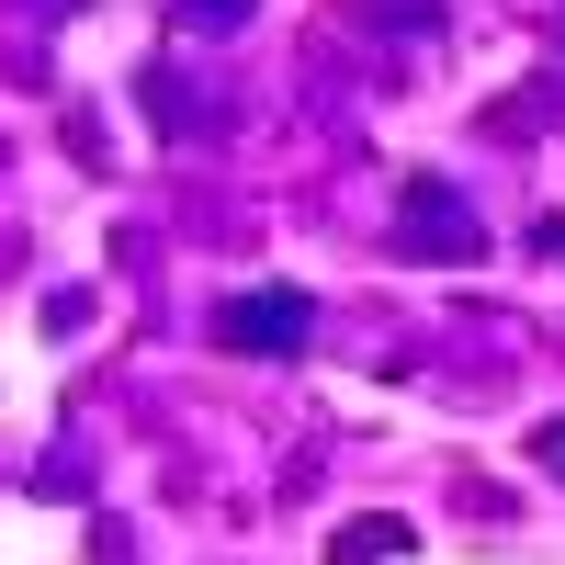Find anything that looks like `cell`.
<instances>
[{
	"mask_svg": "<svg viewBox=\"0 0 565 565\" xmlns=\"http://www.w3.org/2000/svg\"><path fill=\"white\" fill-rule=\"evenodd\" d=\"M306 328H317V306L295 295V282H260V295H238V306L215 317V340H226V351H260V362H271V351H306Z\"/></svg>",
	"mask_w": 565,
	"mask_h": 565,
	"instance_id": "1",
	"label": "cell"
},
{
	"mask_svg": "<svg viewBox=\"0 0 565 565\" xmlns=\"http://www.w3.org/2000/svg\"><path fill=\"white\" fill-rule=\"evenodd\" d=\"M476 215H463L452 181H407V260H476Z\"/></svg>",
	"mask_w": 565,
	"mask_h": 565,
	"instance_id": "2",
	"label": "cell"
},
{
	"mask_svg": "<svg viewBox=\"0 0 565 565\" xmlns=\"http://www.w3.org/2000/svg\"><path fill=\"white\" fill-rule=\"evenodd\" d=\"M226 23H249V0H181V34H226Z\"/></svg>",
	"mask_w": 565,
	"mask_h": 565,
	"instance_id": "3",
	"label": "cell"
},
{
	"mask_svg": "<svg viewBox=\"0 0 565 565\" xmlns=\"http://www.w3.org/2000/svg\"><path fill=\"white\" fill-rule=\"evenodd\" d=\"M396 554V532H340V554H328V565H385Z\"/></svg>",
	"mask_w": 565,
	"mask_h": 565,
	"instance_id": "4",
	"label": "cell"
},
{
	"mask_svg": "<svg viewBox=\"0 0 565 565\" xmlns=\"http://www.w3.org/2000/svg\"><path fill=\"white\" fill-rule=\"evenodd\" d=\"M543 463H554V476H565V430H543Z\"/></svg>",
	"mask_w": 565,
	"mask_h": 565,
	"instance_id": "5",
	"label": "cell"
}]
</instances>
